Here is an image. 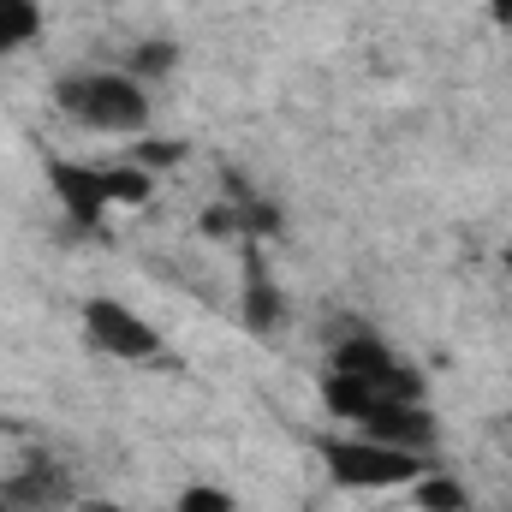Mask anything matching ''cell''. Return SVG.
<instances>
[{"label": "cell", "mask_w": 512, "mask_h": 512, "mask_svg": "<svg viewBox=\"0 0 512 512\" xmlns=\"http://www.w3.org/2000/svg\"><path fill=\"white\" fill-rule=\"evenodd\" d=\"M501 268H507V274H512V251H507V256H501Z\"/></svg>", "instance_id": "obj_15"}, {"label": "cell", "mask_w": 512, "mask_h": 512, "mask_svg": "<svg viewBox=\"0 0 512 512\" xmlns=\"http://www.w3.org/2000/svg\"><path fill=\"white\" fill-rule=\"evenodd\" d=\"M328 376H352V382H370L387 399H423V376L411 364H399V352H387L370 328H352L334 340V364Z\"/></svg>", "instance_id": "obj_5"}, {"label": "cell", "mask_w": 512, "mask_h": 512, "mask_svg": "<svg viewBox=\"0 0 512 512\" xmlns=\"http://www.w3.org/2000/svg\"><path fill=\"white\" fill-rule=\"evenodd\" d=\"M489 18H495V24H507V30H512V0H489Z\"/></svg>", "instance_id": "obj_13"}, {"label": "cell", "mask_w": 512, "mask_h": 512, "mask_svg": "<svg viewBox=\"0 0 512 512\" xmlns=\"http://www.w3.org/2000/svg\"><path fill=\"white\" fill-rule=\"evenodd\" d=\"M42 36V0H0V54H18Z\"/></svg>", "instance_id": "obj_8"}, {"label": "cell", "mask_w": 512, "mask_h": 512, "mask_svg": "<svg viewBox=\"0 0 512 512\" xmlns=\"http://www.w3.org/2000/svg\"><path fill=\"white\" fill-rule=\"evenodd\" d=\"M120 66H126L137 84H155V78H167V72L179 66V42H167V36H149V42H137V48H131Z\"/></svg>", "instance_id": "obj_9"}, {"label": "cell", "mask_w": 512, "mask_h": 512, "mask_svg": "<svg viewBox=\"0 0 512 512\" xmlns=\"http://www.w3.org/2000/svg\"><path fill=\"white\" fill-rule=\"evenodd\" d=\"M0 512H42V507H12V501H6V507H0Z\"/></svg>", "instance_id": "obj_14"}, {"label": "cell", "mask_w": 512, "mask_h": 512, "mask_svg": "<svg viewBox=\"0 0 512 512\" xmlns=\"http://www.w3.org/2000/svg\"><path fill=\"white\" fill-rule=\"evenodd\" d=\"M48 179H54V197L66 203L72 227H84V233L102 227L114 209L149 203V191H155L149 167H137V161H114V167H96V161H48Z\"/></svg>", "instance_id": "obj_2"}, {"label": "cell", "mask_w": 512, "mask_h": 512, "mask_svg": "<svg viewBox=\"0 0 512 512\" xmlns=\"http://www.w3.org/2000/svg\"><path fill=\"white\" fill-rule=\"evenodd\" d=\"M54 108L72 126L96 131V137H137V131L149 126V84H137L126 66L66 72L54 84Z\"/></svg>", "instance_id": "obj_1"}, {"label": "cell", "mask_w": 512, "mask_h": 512, "mask_svg": "<svg viewBox=\"0 0 512 512\" xmlns=\"http://www.w3.org/2000/svg\"><path fill=\"white\" fill-rule=\"evenodd\" d=\"M358 435H370V441H382V447H399V453L429 459L435 441H441V423H435V411H429L423 399H382V405L358 423Z\"/></svg>", "instance_id": "obj_6"}, {"label": "cell", "mask_w": 512, "mask_h": 512, "mask_svg": "<svg viewBox=\"0 0 512 512\" xmlns=\"http://www.w3.org/2000/svg\"><path fill=\"white\" fill-rule=\"evenodd\" d=\"M179 512H239V501L227 489H215V483H191L179 495Z\"/></svg>", "instance_id": "obj_11"}, {"label": "cell", "mask_w": 512, "mask_h": 512, "mask_svg": "<svg viewBox=\"0 0 512 512\" xmlns=\"http://www.w3.org/2000/svg\"><path fill=\"white\" fill-rule=\"evenodd\" d=\"M72 512H131V507L108 501V495H84V501H72Z\"/></svg>", "instance_id": "obj_12"}, {"label": "cell", "mask_w": 512, "mask_h": 512, "mask_svg": "<svg viewBox=\"0 0 512 512\" xmlns=\"http://www.w3.org/2000/svg\"><path fill=\"white\" fill-rule=\"evenodd\" d=\"M411 489H417V507H423V512H471V495H465V483H459V477L423 471Z\"/></svg>", "instance_id": "obj_10"}, {"label": "cell", "mask_w": 512, "mask_h": 512, "mask_svg": "<svg viewBox=\"0 0 512 512\" xmlns=\"http://www.w3.org/2000/svg\"><path fill=\"white\" fill-rule=\"evenodd\" d=\"M316 453H322V471H328L334 489H411L429 471V459L382 447V441H370L358 429L352 435H322Z\"/></svg>", "instance_id": "obj_3"}, {"label": "cell", "mask_w": 512, "mask_h": 512, "mask_svg": "<svg viewBox=\"0 0 512 512\" xmlns=\"http://www.w3.org/2000/svg\"><path fill=\"white\" fill-rule=\"evenodd\" d=\"M84 340H90V352L120 358V364H155L167 352L161 328H149L120 298H84Z\"/></svg>", "instance_id": "obj_4"}, {"label": "cell", "mask_w": 512, "mask_h": 512, "mask_svg": "<svg viewBox=\"0 0 512 512\" xmlns=\"http://www.w3.org/2000/svg\"><path fill=\"white\" fill-rule=\"evenodd\" d=\"M245 322H251L256 334H274V328L286 322V298H280L268 262H262L256 251L245 256Z\"/></svg>", "instance_id": "obj_7"}]
</instances>
